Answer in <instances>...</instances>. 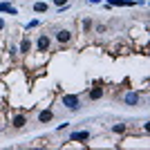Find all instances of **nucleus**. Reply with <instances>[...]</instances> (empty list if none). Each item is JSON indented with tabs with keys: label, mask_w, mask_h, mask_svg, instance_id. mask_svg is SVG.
<instances>
[{
	"label": "nucleus",
	"mask_w": 150,
	"mask_h": 150,
	"mask_svg": "<svg viewBox=\"0 0 150 150\" xmlns=\"http://www.w3.org/2000/svg\"><path fill=\"white\" fill-rule=\"evenodd\" d=\"M0 11H5V13H11V16H16V7H11V5H7V2H0Z\"/></svg>",
	"instance_id": "8"
},
{
	"label": "nucleus",
	"mask_w": 150,
	"mask_h": 150,
	"mask_svg": "<svg viewBox=\"0 0 150 150\" xmlns=\"http://www.w3.org/2000/svg\"><path fill=\"white\" fill-rule=\"evenodd\" d=\"M110 5H137V2H128V0H110Z\"/></svg>",
	"instance_id": "12"
},
{
	"label": "nucleus",
	"mask_w": 150,
	"mask_h": 150,
	"mask_svg": "<svg viewBox=\"0 0 150 150\" xmlns=\"http://www.w3.org/2000/svg\"><path fill=\"white\" fill-rule=\"evenodd\" d=\"M54 2H56L58 7H63V5H67V0H54Z\"/></svg>",
	"instance_id": "15"
},
{
	"label": "nucleus",
	"mask_w": 150,
	"mask_h": 150,
	"mask_svg": "<svg viewBox=\"0 0 150 150\" xmlns=\"http://www.w3.org/2000/svg\"><path fill=\"white\" fill-rule=\"evenodd\" d=\"M56 38L61 40V43H67L69 38H72V31L69 29H61V31H56Z\"/></svg>",
	"instance_id": "6"
},
{
	"label": "nucleus",
	"mask_w": 150,
	"mask_h": 150,
	"mask_svg": "<svg viewBox=\"0 0 150 150\" xmlns=\"http://www.w3.org/2000/svg\"><path fill=\"white\" fill-rule=\"evenodd\" d=\"M90 27H92V20H83V29L88 31V29H90Z\"/></svg>",
	"instance_id": "13"
},
{
	"label": "nucleus",
	"mask_w": 150,
	"mask_h": 150,
	"mask_svg": "<svg viewBox=\"0 0 150 150\" xmlns=\"http://www.w3.org/2000/svg\"><path fill=\"white\" fill-rule=\"evenodd\" d=\"M25 123H27V121H25V117H23V114L13 117V121H11V125H13V128H18V130H20V128H25Z\"/></svg>",
	"instance_id": "7"
},
{
	"label": "nucleus",
	"mask_w": 150,
	"mask_h": 150,
	"mask_svg": "<svg viewBox=\"0 0 150 150\" xmlns=\"http://www.w3.org/2000/svg\"><path fill=\"white\" fill-rule=\"evenodd\" d=\"M101 96H103V88H94L92 92H90V99H92V101L101 99Z\"/></svg>",
	"instance_id": "9"
},
{
	"label": "nucleus",
	"mask_w": 150,
	"mask_h": 150,
	"mask_svg": "<svg viewBox=\"0 0 150 150\" xmlns=\"http://www.w3.org/2000/svg\"><path fill=\"white\" fill-rule=\"evenodd\" d=\"M2 27H5V20H2V18H0V29H2Z\"/></svg>",
	"instance_id": "16"
},
{
	"label": "nucleus",
	"mask_w": 150,
	"mask_h": 150,
	"mask_svg": "<svg viewBox=\"0 0 150 150\" xmlns=\"http://www.w3.org/2000/svg\"><path fill=\"white\" fill-rule=\"evenodd\" d=\"M36 47H38V52H47V50H50V36L43 34V36L36 40Z\"/></svg>",
	"instance_id": "2"
},
{
	"label": "nucleus",
	"mask_w": 150,
	"mask_h": 150,
	"mask_svg": "<svg viewBox=\"0 0 150 150\" xmlns=\"http://www.w3.org/2000/svg\"><path fill=\"white\" fill-rule=\"evenodd\" d=\"M29 50H31V43H29V38H25L23 45H20V52H29Z\"/></svg>",
	"instance_id": "11"
},
{
	"label": "nucleus",
	"mask_w": 150,
	"mask_h": 150,
	"mask_svg": "<svg viewBox=\"0 0 150 150\" xmlns=\"http://www.w3.org/2000/svg\"><path fill=\"white\" fill-rule=\"evenodd\" d=\"M88 139H90L88 130H79V132H72V134H69V141H88Z\"/></svg>",
	"instance_id": "4"
},
{
	"label": "nucleus",
	"mask_w": 150,
	"mask_h": 150,
	"mask_svg": "<svg viewBox=\"0 0 150 150\" xmlns=\"http://www.w3.org/2000/svg\"><path fill=\"white\" fill-rule=\"evenodd\" d=\"M52 119H54V112H52V110H43V112L38 114V121H40V123H50Z\"/></svg>",
	"instance_id": "5"
},
{
	"label": "nucleus",
	"mask_w": 150,
	"mask_h": 150,
	"mask_svg": "<svg viewBox=\"0 0 150 150\" xmlns=\"http://www.w3.org/2000/svg\"><path fill=\"white\" fill-rule=\"evenodd\" d=\"M112 130H114V132H123V130H125V125H123V123H121V125H114Z\"/></svg>",
	"instance_id": "14"
},
{
	"label": "nucleus",
	"mask_w": 150,
	"mask_h": 150,
	"mask_svg": "<svg viewBox=\"0 0 150 150\" xmlns=\"http://www.w3.org/2000/svg\"><path fill=\"white\" fill-rule=\"evenodd\" d=\"M34 11H38V13L47 11V5H45V2H36V5H34Z\"/></svg>",
	"instance_id": "10"
},
{
	"label": "nucleus",
	"mask_w": 150,
	"mask_h": 150,
	"mask_svg": "<svg viewBox=\"0 0 150 150\" xmlns=\"http://www.w3.org/2000/svg\"><path fill=\"white\" fill-rule=\"evenodd\" d=\"M63 105L67 108V110H79V108H81V101H79V96H74V94H65V96H63Z\"/></svg>",
	"instance_id": "1"
},
{
	"label": "nucleus",
	"mask_w": 150,
	"mask_h": 150,
	"mask_svg": "<svg viewBox=\"0 0 150 150\" xmlns=\"http://www.w3.org/2000/svg\"><path fill=\"white\" fill-rule=\"evenodd\" d=\"M139 101H141V96H139L137 92H128L123 96V103H125V105H137Z\"/></svg>",
	"instance_id": "3"
}]
</instances>
